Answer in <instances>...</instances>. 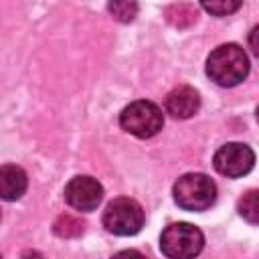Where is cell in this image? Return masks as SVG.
I'll return each mask as SVG.
<instances>
[{"instance_id": "cell-1", "label": "cell", "mask_w": 259, "mask_h": 259, "mask_svg": "<svg viewBox=\"0 0 259 259\" xmlns=\"http://www.w3.org/2000/svg\"><path fill=\"white\" fill-rule=\"evenodd\" d=\"M249 73L247 53L239 45H221L206 59V75L221 87L239 85Z\"/></svg>"}, {"instance_id": "cell-2", "label": "cell", "mask_w": 259, "mask_h": 259, "mask_svg": "<svg viewBox=\"0 0 259 259\" xmlns=\"http://www.w3.org/2000/svg\"><path fill=\"white\" fill-rule=\"evenodd\" d=\"M172 194H174V200L180 208L198 212V210H206L208 206L214 204L217 186L206 174L190 172V174H184L176 180Z\"/></svg>"}, {"instance_id": "cell-3", "label": "cell", "mask_w": 259, "mask_h": 259, "mask_svg": "<svg viewBox=\"0 0 259 259\" xmlns=\"http://www.w3.org/2000/svg\"><path fill=\"white\" fill-rule=\"evenodd\" d=\"M119 125L127 134L146 140V138L156 136L162 130L164 113H162V109L156 103L140 99V101H134V103H130V105H125L121 109Z\"/></svg>"}, {"instance_id": "cell-4", "label": "cell", "mask_w": 259, "mask_h": 259, "mask_svg": "<svg viewBox=\"0 0 259 259\" xmlns=\"http://www.w3.org/2000/svg\"><path fill=\"white\" fill-rule=\"evenodd\" d=\"M204 237L198 227L190 223H174L162 231L160 249L166 257L172 259H188L202 251Z\"/></svg>"}, {"instance_id": "cell-5", "label": "cell", "mask_w": 259, "mask_h": 259, "mask_svg": "<svg viewBox=\"0 0 259 259\" xmlns=\"http://www.w3.org/2000/svg\"><path fill=\"white\" fill-rule=\"evenodd\" d=\"M103 227L119 237L136 235L144 227V208L134 198H115L103 210Z\"/></svg>"}, {"instance_id": "cell-6", "label": "cell", "mask_w": 259, "mask_h": 259, "mask_svg": "<svg viewBox=\"0 0 259 259\" xmlns=\"http://www.w3.org/2000/svg\"><path fill=\"white\" fill-rule=\"evenodd\" d=\"M212 164L219 174H223L227 178H239V176H245L251 172V168L255 164V154L247 144L231 142V144L221 146L214 152Z\"/></svg>"}, {"instance_id": "cell-7", "label": "cell", "mask_w": 259, "mask_h": 259, "mask_svg": "<svg viewBox=\"0 0 259 259\" xmlns=\"http://www.w3.org/2000/svg\"><path fill=\"white\" fill-rule=\"evenodd\" d=\"M103 198V186L91 176H75L65 186V200L77 210H93Z\"/></svg>"}, {"instance_id": "cell-8", "label": "cell", "mask_w": 259, "mask_h": 259, "mask_svg": "<svg viewBox=\"0 0 259 259\" xmlns=\"http://www.w3.org/2000/svg\"><path fill=\"white\" fill-rule=\"evenodd\" d=\"M200 107V97L194 87L180 85L172 89L166 97V111L176 119H188L192 117Z\"/></svg>"}, {"instance_id": "cell-9", "label": "cell", "mask_w": 259, "mask_h": 259, "mask_svg": "<svg viewBox=\"0 0 259 259\" xmlns=\"http://www.w3.org/2000/svg\"><path fill=\"white\" fill-rule=\"evenodd\" d=\"M28 178L20 166L4 164L0 168V194L4 200H18L26 190Z\"/></svg>"}, {"instance_id": "cell-10", "label": "cell", "mask_w": 259, "mask_h": 259, "mask_svg": "<svg viewBox=\"0 0 259 259\" xmlns=\"http://www.w3.org/2000/svg\"><path fill=\"white\" fill-rule=\"evenodd\" d=\"M164 16H166V20H168L172 26H176V28H188V26H192V24L196 22L198 12H196V8H194L192 4H188V2H174V4L166 6Z\"/></svg>"}, {"instance_id": "cell-11", "label": "cell", "mask_w": 259, "mask_h": 259, "mask_svg": "<svg viewBox=\"0 0 259 259\" xmlns=\"http://www.w3.org/2000/svg\"><path fill=\"white\" fill-rule=\"evenodd\" d=\"M53 229H55V233H57L59 237H63V239H75V237H79V235L83 233L85 223H83L79 217L65 212V214H61V217L55 221Z\"/></svg>"}, {"instance_id": "cell-12", "label": "cell", "mask_w": 259, "mask_h": 259, "mask_svg": "<svg viewBox=\"0 0 259 259\" xmlns=\"http://www.w3.org/2000/svg\"><path fill=\"white\" fill-rule=\"evenodd\" d=\"M237 210L247 223L259 225V190L245 192L237 202Z\"/></svg>"}, {"instance_id": "cell-13", "label": "cell", "mask_w": 259, "mask_h": 259, "mask_svg": "<svg viewBox=\"0 0 259 259\" xmlns=\"http://www.w3.org/2000/svg\"><path fill=\"white\" fill-rule=\"evenodd\" d=\"M107 10L117 22H132L138 16V2L136 0H109Z\"/></svg>"}, {"instance_id": "cell-14", "label": "cell", "mask_w": 259, "mask_h": 259, "mask_svg": "<svg viewBox=\"0 0 259 259\" xmlns=\"http://www.w3.org/2000/svg\"><path fill=\"white\" fill-rule=\"evenodd\" d=\"M202 8L212 16H227L241 8L243 0H200Z\"/></svg>"}, {"instance_id": "cell-15", "label": "cell", "mask_w": 259, "mask_h": 259, "mask_svg": "<svg viewBox=\"0 0 259 259\" xmlns=\"http://www.w3.org/2000/svg\"><path fill=\"white\" fill-rule=\"evenodd\" d=\"M249 47H251L253 55L259 59V24L249 32Z\"/></svg>"}, {"instance_id": "cell-16", "label": "cell", "mask_w": 259, "mask_h": 259, "mask_svg": "<svg viewBox=\"0 0 259 259\" xmlns=\"http://www.w3.org/2000/svg\"><path fill=\"white\" fill-rule=\"evenodd\" d=\"M257 119H259V107H257Z\"/></svg>"}]
</instances>
